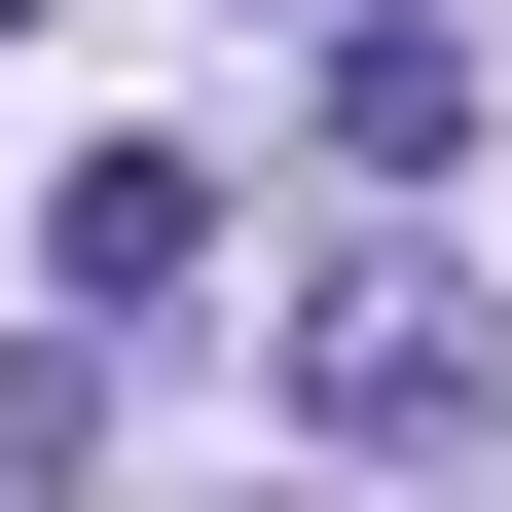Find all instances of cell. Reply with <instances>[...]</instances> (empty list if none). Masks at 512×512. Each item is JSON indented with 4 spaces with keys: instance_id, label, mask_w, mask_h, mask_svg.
Segmentation results:
<instances>
[{
    "instance_id": "cell-1",
    "label": "cell",
    "mask_w": 512,
    "mask_h": 512,
    "mask_svg": "<svg viewBox=\"0 0 512 512\" xmlns=\"http://www.w3.org/2000/svg\"><path fill=\"white\" fill-rule=\"evenodd\" d=\"M293 439H366V476L512 439V330H476V256H330V293H293Z\"/></svg>"
},
{
    "instance_id": "cell-2",
    "label": "cell",
    "mask_w": 512,
    "mask_h": 512,
    "mask_svg": "<svg viewBox=\"0 0 512 512\" xmlns=\"http://www.w3.org/2000/svg\"><path fill=\"white\" fill-rule=\"evenodd\" d=\"M330 147H366V183H439V147H476V37H403V0H366V37H330Z\"/></svg>"
},
{
    "instance_id": "cell-3",
    "label": "cell",
    "mask_w": 512,
    "mask_h": 512,
    "mask_svg": "<svg viewBox=\"0 0 512 512\" xmlns=\"http://www.w3.org/2000/svg\"><path fill=\"white\" fill-rule=\"evenodd\" d=\"M183 256H220V183H183V147H110V183H74V330H147Z\"/></svg>"
},
{
    "instance_id": "cell-4",
    "label": "cell",
    "mask_w": 512,
    "mask_h": 512,
    "mask_svg": "<svg viewBox=\"0 0 512 512\" xmlns=\"http://www.w3.org/2000/svg\"><path fill=\"white\" fill-rule=\"evenodd\" d=\"M0 37H37V0H0Z\"/></svg>"
}]
</instances>
